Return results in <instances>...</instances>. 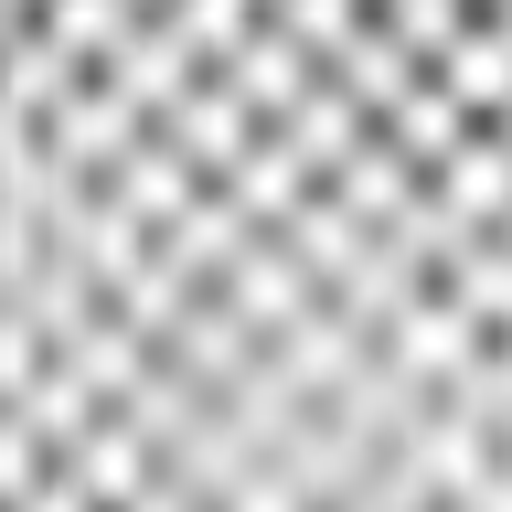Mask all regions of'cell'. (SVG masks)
<instances>
[{
    "instance_id": "6da1fadb",
    "label": "cell",
    "mask_w": 512,
    "mask_h": 512,
    "mask_svg": "<svg viewBox=\"0 0 512 512\" xmlns=\"http://www.w3.org/2000/svg\"><path fill=\"white\" fill-rule=\"evenodd\" d=\"M0 512H512V0H0Z\"/></svg>"
}]
</instances>
